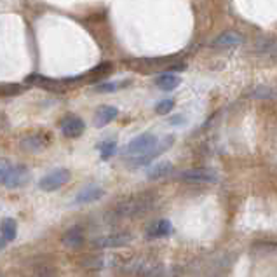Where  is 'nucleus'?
I'll list each match as a JSON object with an SVG mask.
<instances>
[{"label":"nucleus","instance_id":"1","mask_svg":"<svg viewBox=\"0 0 277 277\" xmlns=\"http://www.w3.org/2000/svg\"><path fill=\"white\" fill-rule=\"evenodd\" d=\"M157 142H159V140H157V136L152 134V133L140 134V136H136V138H133L129 143L126 145L124 150H122V155L140 157V155H143V153H147L150 148H153V145H155Z\"/></svg>","mask_w":277,"mask_h":277},{"label":"nucleus","instance_id":"2","mask_svg":"<svg viewBox=\"0 0 277 277\" xmlns=\"http://www.w3.org/2000/svg\"><path fill=\"white\" fill-rule=\"evenodd\" d=\"M70 178L72 174L66 168L53 169V171L38 180V189L44 192H56L58 189H61L63 185H66V183L70 181Z\"/></svg>","mask_w":277,"mask_h":277},{"label":"nucleus","instance_id":"3","mask_svg":"<svg viewBox=\"0 0 277 277\" xmlns=\"http://www.w3.org/2000/svg\"><path fill=\"white\" fill-rule=\"evenodd\" d=\"M173 142H174L173 136H166L163 142H157L155 145H153V148H150L147 153H143V155H140V157H131L129 166H131V168H142V166H148L153 159H157L160 153H164L166 150H168V148L173 145Z\"/></svg>","mask_w":277,"mask_h":277},{"label":"nucleus","instance_id":"4","mask_svg":"<svg viewBox=\"0 0 277 277\" xmlns=\"http://www.w3.org/2000/svg\"><path fill=\"white\" fill-rule=\"evenodd\" d=\"M133 237L127 232H119V234H110V236H101L98 239L93 241V246L101 249H112V248H122L131 242Z\"/></svg>","mask_w":277,"mask_h":277},{"label":"nucleus","instance_id":"5","mask_svg":"<svg viewBox=\"0 0 277 277\" xmlns=\"http://www.w3.org/2000/svg\"><path fill=\"white\" fill-rule=\"evenodd\" d=\"M86 131V124H84V121L79 117V115H66V117H63L61 121V133L63 136H66V138H79L80 134Z\"/></svg>","mask_w":277,"mask_h":277},{"label":"nucleus","instance_id":"6","mask_svg":"<svg viewBox=\"0 0 277 277\" xmlns=\"http://www.w3.org/2000/svg\"><path fill=\"white\" fill-rule=\"evenodd\" d=\"M28 181H30V171L27 166H12L6 181H4V187H7V189H21Z\"/></svg>","mask_w":277,"mask_h":277},{"label":"nucleus","instance_id":"7","mask_svg":"<svg viewBox=\"0 0 277 277\" xmlns=\"http://www.w3.org/2000/svg\"><path fill=\"white\" fill-rule=\"evenodd\" d=\"M103 195H105V190L101 189L100 185H87V187H84L82 190L77 192V195H75V199H74V204H75V206L91 204V202L100 201Z\"/></svg>","mask_w":277,"mask_h":277},{"label":"nucleus","instance_id":"8","mask_svg":"<svg viewBox=\"0 0 277 277\" xmlns=\"http://www.w3.org/2000/svg\"><path fill=\"white\" fill-rule=\"evenodd\" d=\"M180 180L187 183H216L218 178L213 171L207 169H187L180 174Z\"/></svg>","mask_w":277,"mask_h":277},{"label":"nucleus","instance_id":"9","mask_svg":"<svg viewBox=\"0 0 277 277\" xmlns=\"http://www.w3.org/2000/svg\"><path fill=\"white\" fill-rule=\"evenodd\" d=\"M61 242L70 249H79L82 248L84 242H86V234H84V230L80 227H72L63 234Z\"/></svg>","mask_w":277,"mask_h":277},{"label":"nucleus","instance_id":"10","mask_svg":"<svg viewBox=\"0 0 277 277\" xmlns=\"http://www.w3.org/2000/svg\"><path fill=\"white\" fill-rule=\"evenodd\" d=\"M173 234V223L169 220H157L147 228V239H160Z\"/></svg>","mask_w":277,"mask_h":277},{"label":"nucleus","instance_id":"11","mask_svg":"<svg viewBox=\"0 0 277 277\" xmlns=\"http://www.w3.org/2000/svg\"><path fill=\"white\" fill-rule=\"evenodd\" d=\"M48 145H49V138L40 133L28 134L27 138H23V142H21V147L28 152H42Z\"/></svg>","mask_w":277,"mask_h":277},{"label":"nucleus","instance_id":"12","mask_svg":"<svg viewBox=\"0 0 277 277\" xmlns=\"http://www.w3.org/2000/svg\"><path fill=\"white\" fill-rule=\"evenodd\" d=\"M30 82H35L37 86L45 87L53 93H65L66 91V84L65 80H56V79H48V77H42V75H32L28 77Z\"/></svg>","mask_w":277,"mask_h":277},{"label":"nucleus","instance_id":"13","mask_svg":"<svg viewBox=\"0 0 277 277\" xmlns=\"http://www.w3.org/2000/svg\"><path fill=\"white\" fill-rule=\"evenodd\" d=\"M119 115V110L112 105H103L96 110L95 113V126L96 127H105L106 124H110L112 121H115V117Z\"/></svg>","mask_w":277,"mask_h":277},{"label":"nucleus","instance_id":"14","mask_svg":"<svg viewBox=\"0 0 277 277\" xmlns=\"http://www.w3.org/2000/svg\"><path fill=\"white\" fill-rule=\"evenodd\" d=\"M0 236L7 242H12L18 237V221L14 218H4L0 221Z\"/></svg>","mask_w":277,"mask_h":277},{"label":"nucleus","instance_id":"15","mask_svg":"<svg viewBox=\"0 0 277 277\" xmlns=\"http://www.w3.org/2000/svg\"><path fill=\"white\" fill-rule=\"evenodd\" d=\"M180 82H181V79L174 74H163L155 79V86L159 89H163V91H173V89H176L180 86Z\"/></svg>","mask_w":277,"mask_h":277},{"label":"nucleus","instance_id":"16","mask_svg":"<svg viewBox=\"0 0 277 277\" xmlns=\"http://www.w3.org/2000/svg\"><path fill=\"white\" fill-rule=\"evenodd\" d=\"M242 42V37L236 32H225L213 42L215 48H234V45H239Z\"/></svg>","mask_w":277,"mask_h":277},{"label":"nucleus","instance_id":"17","mask_svg":"<svg viewBox=\"0 0 277 277\" xmlns=\"http://www.w3.org/2000/svg\"><path fill=\"white\" fill-rule=\"evenodd\" d=\"M171 171H173V164L166 160V163H157L155 166H152V168L148 169L147 176L150 178V180H159V178L168 176Z\"/></svg>","mask_w":277,"mask_h":277},{"label":"nucleus","instance_id":"18","mask_svg":"<svg viewBox=\"0 0 277 277\" xmlns=\"http://www.w3.org/2000/svg\"><path fill=\"white\" fill-rule=\"evenodd\" d=\"M98 150H100V155L103 160H108L112 159L117 152V142L115 140H106V142H101L98 145Z\"/></svg>","mask_w":277,"mask_h":277},{"label":"nucleus","instance_id":"19","mask_svg":"<svg viewBox=\"0 0 277 277\" xmlns=\"http://www.w3.org/2000/svg\"><path fill=\"white\" fill-rule=\"evenodd\" d=\"M249 96L260 98V100H272V98H277V89L270 86H260V87H255L253 91L249 93Z\"/></svg>","mask_w":277,"mask_h":277},{"label":"nucleus","instance_id":"20","mask_svg":"<svg viewBox=\"0 0 277 277\" xmlns=\"http://www.w3.org/2000/svg\"><path fill=\"white\" fill-rule=\"evenodd\" d=\"M11 168H12L11 160L0 157V185H4V181H6V178H7V174H9Z\"/></svg>","mask_w":277,"mask_h":277},{"label":"nucleus","instance_id":"21","mask_svg":"<svg viewBox=\"0 0 277 277\" xmlns=\"http://www.w3.org/2000/svg\"><path fill=\"white\" fill-rule=\"evenodd\" d=\"M173 106H174V101H173V100H163V101H159V103H157L155 112L159 113V115H166L168 112H171Z\"/></svg>","mask_w":277,"mask_h":277},{"label":"nucleus","instance_id":"22","mask_svg":"<svg viewBox=\"0 0 277 277\" xmlns=\"http://www.w3.org/2000/svg\"><path fill=\"white\" fill-rule=\"evenodd\" d=\"M110 72H112V65H110V63H101L100 66L91 72V75L93 77H101V79H103V77L108 75Z\"/></svg>","mask_w":277,"mask_h":277},{"label":"nucleus","instance_id":"23","mask_svg":"<svg viewBox=\"0 0 277 277\" xmlns=\"http://www.w3.org/2000/svg\"><path fill=\"white\" fill-rule=\"evenodd\" d=\"M119 87V84H103V86H98L96 91L98 93H112Z\"/></svg>","mask_w":277,"mask_h":277},{"label":"nucleus","instance_id":"24","mask_svg":"<svg viewBox=\"0 0 277 277\" xmlns=\"http://www.w3.org/2000/svg\"><path fill=\"white\" fill-rule=\"evenodd\" d=\"M6 244H7V241L4 239L2 236H0V249H4V248H6Z\"/></svg>","mask_w":277,"mask_h":277},{"label":"nucleus","instance_id":"25","mask_svg":"<svg viewBox=\"0 0 277 277\" xmlns=\"http://www.w3.org/2000/svg\"><path fill=\"white\" fill-rule=\"evenodd\" d=\"M275 56H277V49H275Z\"/></svg>","mask_w":277,"mask_h":277}]
</instances>
